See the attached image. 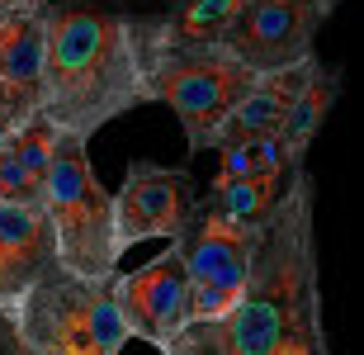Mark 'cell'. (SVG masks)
Returning a JSON list of instances; mask_svg holds the SVG:
<instances>
[{
    "label": "cell",
    "instance_id": "cell-1",
    "mask_svg": "<svg viewBox=\"0 0 364 355\" xmlns=\"http://www.w3.org/2000/svg\"><path fill=\"white\" fill-rule=\"evenodd\" d=\"M312 176L289 180L279 208L260 228L251 289L223 322H194L161 355H331L322 322V270L312 228Z\"/></svg>",
    "mask_w": 364,
    "mask_h": 355
},
{
    "label": "cell",
    "instance_id": "cell-2",
    "mask_svg": "<svg viewBox=\"0 0 364 355\" xmlns=\"http://www.w3.org/2000/svg\"><path fill=\"white\" fill-rule=\"evenodd\" d=\"M166 43V14L53 10L43 119L62 137L90 142L119 114L151 105V67Z\"/></svg>",
    "mask_w": 364,
    "mask_h": 355
},
{
    "label": "cell",
    "instance_id": "cell-3",
    "mask_svg": "<svg viewBox=\"0 0 364 355\" xmlns=\"http://www.w3.org/2000/svg\"><path fill=\"white\" fill-rule=\"evenodd\" d=\"M123 341L119 275L81 280L53 265L24 294L0 303V355H119Z\"/></svg>",
    "mask_w": 364,
    "mask_h": 355
},
{
    "label": "cell",
    "instance_id": "cell-4",
    "mask_svg": "<svg viewBox=\"0 0 364 355\" xmlns=\"http://www.w3.org/2000/svg\"><path fill=\"white\" fill-rule=\"evenodd\" d=\"M43 208L57 237L62 270L81 280H109L119 275L123 237H119V199L100 185L90 166V147L81 137H62L43 185Z\"/></svg>",
    "mask_w": 364,
    "mask_h": 355
},
{
    "label": "cell",
    "instance_id": "cell-5",
    "mask_svg": "<svg viewBox=\"0 0 364 355\" xmlns=\"http://www.w3.org/2000/svg\"><path fill=\"white\" fill-rule=\"evenodd\" d=\"M256 81H260L256 71L242 67L223 48H171V43H161L156 67H151L156 100L180 119L189 157L223 142L237 105L251 95Z\"/></svg>",
    "mask_w": 364,
    "mask_h": 355
},
{
    "label": "cell",
    "instance_id": "cell-6",
    "mask_svg": "<svg viewBox=\"0 0 364 355\" xmlns=\"http://www.w3.org/2000/svg\"><path fill=\"white\" fill-rule=\"evenodd\" d=\"M331 19L326 0H251L218 48L256 76L298 71L317 62V33Z\"/></svg>",
    "mask_w": 364,
    "mask_h": 355
},
{
    "label": "cell",
    "instance_id": "cell-7",
    "mask_svg": "<svg viewBox=\"0 0 364 355\" xmlns=\"http://www.w3.org/2000/svg\"><path fill=\"white\" fill-rule=\"evenodd\" d=\"M48 10L43 0H0V137H19L43 114Z\"/></svg>",
    "mask_w": 364,
    "mask_h": 355
},
{
    "label": "cell",
    "instance_id": "cell-8",
    "mask_svg": "<svg viewBox=\"0 0 364 355\" xmlns=\"http://www.w3.org/2000/svg\"><path fill=\"white\" fill-rule=\"evenodd\" d=\"M119 199V237L123 251L137 242H180L189 223L199 213L194 204V180L185 166H161V161H128Z\"/></svg>",
    "mask_w": 364,
    "mask_h": 355
},
{
    "label": "cell",
    "instance_id": "cell-9",
    "mask_svg": "<svg viewBox=\"0 0 364 355\" xmlns=\"http://www.w3.org/2000/svg\"><path fill=\"white\" fill-rule=\"evenodd\" d=\"M119 308L128 337L156 346V351H166L189 327V275L180 242H171L161 256H151L142 270L119 275Z\"/></svg>",
    "mask_w": 364,
    "mask_h": 355
},
{
    "label": "cell",
    "instance_id": "cell-10",
    "mask_svg": "<svg viewBox=\"0 0 364 355\" xmlns=\"http://www.w3.org/2000/svg\"><path fill=\"white\" fill-rule=\"evenodd\" d=\"M57 260V237L43 204H10L0 199V303L24 294L38 275H48Z\"/></svg>",
    "mask_w": 364,
    "mask_h": 355
},
{
    "label": "cell",
    "instance_id": "cell-11",
    "mask_svg": "<svg viewBox=\"0 0 364 355\" xmlns=\"http://www.w3.org/2000/svg\"><path fill=\"white\" fill-rule=\"evenodd\" d=\"M260 242V228H246V223L228 218V213H213L203 208L194 213L189 233L180 237V251H185V275H189V289L213 280L218 270H228L237 256H246L251 246Z\"/></svg>",
    "mask_w": 364,
    "mask_h": 355
},
{
    "label": "cell",
    "instance_id": "cell-12",
    "mask_svg": "<svg viewBox=\"0 0 364 355\" xmlns=\"http://www.w3.org/2000/svg\"><path fill=\"white\" fill-rule=\"evenodd\" d=\"M312 71H317V62H312V67H298V71H274V76H260V81L251 85V95L237 105V114H232L223 142H260V137H279L284 119H289L298 90L308 85ZM223 142H218V147H223Z\"/></svg>",
    "mask_w": 364,
    "mask_h": 355
},
{
    "label": "cell",
    "instance_id": "cell-13",
    "mask_svg": "<svg viewBox=\"0 0 364 355\" xmlns=\"http://www.w3.org/2000/svg\"><path fill=\"white\" fill-rule=\"evenodd\" d=\"M336 95H341V76L336 71H322V67L312 71L308 85L298 90L294 110H289V119H284V128H279V147H284V157H289L294 171H303V157H308L312 137L322 133V123H326V114H331V105H336Z\"/></svg>",
    "mask_w": 364,
    "mask_h": 355
},
{
    "label": "cell",
    "instance_id": "cell-14",
    "mask_svg": "<svg viewBox=\"0 0 364 355\" xmlns=\"http://www.w3.org/2000/svg\"><path fill=\"white\" fill-rule=\"evenodd\" d=\"M246 5L251 0H176L166 10V43L171 48H218Z\"/></svg>",
    "mask_w": 364,
    "mask_h": 355
},
{
    "label": "cell",
    "instance_id": "cell-15",
    "mask_svg": "<svg viewBox=\"0 0 364 355\" xmlns=\"http://www.w3.org/2000/svg\"><path fill=\"white\" fill-rule=\"evenodd\" d=\"M284 190H289V180H284V176H251V180H232V185L213 180L199 204L213 208V213H228V218L246 223V228H265L270 213L279 208Z\"/></svg>",
    "mask_w": 364,
    "mask_h": 355
},
{
    "label": "cell",
    "instance_id": "cell-16",
    "mask_svg": "<svg viewBox=\"0 0 364 355\" xmlns=\"http://www.w3.org/2000/svg\"><path fill=\"white\" fill-rule=\"evenodd\" d=\"M57 142H62V133H57V128H53L48 119H43V114H38L33 123H28V128H24L19 137H10V152H14V161L24 166V176L33 180L38 190L48 185V171H53Z\"/></svg>",
    "mask_w": 364,
    "mask_h": 355
},
{
    "label": "cell",
    "instance_id": "cell-17",
    "mask_svg": "<svg viewBox=\"0 0 364 355\" xmlns=\"http://www.w3.org/2000/svg\"><path fill=\"white\" fill-rule=\"evenodd\" d=\"M218 157H223V171H218L213 180H223V185L256 176V142H223Z\"/></svg>",
    "mask_w": 364,
    "mask_h": 355
},
{
    "label": "cell",
    "instance_id": "cell-18",
    "mask_svg": "<svg viewBox=\"0 0 364 355\" xmlns=\"http://www.w3.org/2000/svg\"><path fill=\"white\" fill-rule=\"evenodd\" d=\"M43 10H90V0H43Z\"/></svg>",
    "mask_w": 364,
    "mask_h": 355
},
{
    "label": "cell",
    "instance_id": "cell-19",
    "mask_svg": "<svg viewBox=\"0 0 364 355\" xmlns=\"http://www.w3.org/2000/svg\"><path fill=\"white\" fill-rule=\"evenodd\" d=\"M5 147H10V137H0V152H5Z\"/></svg>",
    "mask_w": 364,
    "mask_h": 355
},
{
    "label": "cell",
    "instance_id": "cell-20",
    "mask_svg": "<svg viewBox=\"0 0 364 355\" xmlns=\"http://www.w3.org/2000/svg\"><path fill=\"white\" fill-rule=\"evenodd\" d=\"M326 5H331V10H336V5H341V0H326Z\"/></svg>",
    "mask_w": 364,
    "mask_h": 355
}]
</instances>
